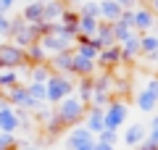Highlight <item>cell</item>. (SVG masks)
<instances>
[{"label":"cell","instance_id":"1","mask_svg":"<svg viewBox=\"0 0 158 150\" xmlns=\"http://www.w3.org/2000/svg\"><path fill=\"white\" fill-rule=\"evenodd\" d=\"M77 82L71 74H50V79L45 82V103L48 106H58L61 100H66L69 95H74Z\"/></svg>","mask_w":158,"mask_h":150},{"label":"cell","instance_id":"2","mask_svg":"<svg viewBox=\"0 0 158 150\" xmlns=\"http://www.w3.org/2000/svg\"><path fill=\"white\" fill-rule=\"evenodd\" d=\"M53 113H56L58 119H61V124L66 129H71V127H77L82 119H85V113H87V106L82 103V100L77 98V95H69L66 100H61L56 108H53Z\"/></svg>","mask_w":158,"mask_h":150},{"label":"cell","instance_id":"3","mask_svg":"<svg viewBox=\"0 0 158 150\" xmlns=\"http://www.w3.org/2000/svg\"><path fill=\"white\" fill-rule=\"evenodd\" d=\"M3 95H6V103H8V106L19 108V111H29V113H34L40 106H45V103H37V100H32V95H29L27 84H16V87H11L8 92H3Z\"/></svg>","mask_w":158,"mask_h":150},{"label":"cell","instance_id":"4","mask_svg":"<svg viewBox=\"0 0 158 150\" xmlns=\"http://www.w3.org/2000/svg\"><path fill=\"white\" fill-rule=\"evenodd\" d=\"M0 66L3 69H27V50L13 42H0Z\"/></svg>","mask_w":158,"mask_h":150},{"label":"cell","instance_id":"5","mask_svg":"<svg viewBox=\"0 0 158 150\" xmlns=\"http://www.w3.org/2000/svg\"><path fill=\"white\" fill-rule=\"evenodd\" d=\"M127 116H129V106H127L124 100L113 98L111 103H108V108H106V129L118 132V127H124Z\"/></svg>","mask_w":158,"mask_h":150},{"label":"cell","instance_id":"6","mask_svg":"<svg viewBox=\"0 0 158 150\" xmlns=\"http://www.w3.org/2000/svg\"><path fill=\"white\" fill-rule=\"evenodd\" d=\"M74 45H77V40L61 37V34H53V32H48V34H42V37H40V48L48 53V58L56 56V53H61V50H71Z\"/></svg>","mask_w":158,"mask_h":150},{"label":"cell","instance_id":"7","mask_svg":"<svg viewBox=\"0 0 158 150\" xmlns=\"http://www.w3.org/2000/svg\"><path fill=\"white\" fill-rule=\"evenodd\" d=\"M132 27H135L137 34L158 32V16H153V11L148 6H137L135 8V19H132Z\"/></svg>","mask_w":158,"mask_h":150},{"label":"cell","instance_id":"8","mask_svg":"<svg viewBox=\"0 0 158 150\" xmlns=\"http://www.w3.org/2000/svg\"><path fill=\"white\" fill-rule=\"evenodd\" d=\"M95 66L100 71H118L121 66V48L118 45H111V48H103L95 58Z\"/></svg>","mask_w":158,"mask_h":150},{"label":"cell","instance_id":"9","mask_svg":"<svg viewBox=\"0 0 158 150\" xmlns=\"http://www.w3.org/2000/svg\"><path fill=\"white\" fill-rule=\"evenodd\" d=\"M40 37H42V24H27V27H24L21 32H16V34L11 37V42L27 50L29 45L40 42Z\"/></svg>","mask_w":158,"mask_h":150},{"label":"cell","instance_id":"10","mask_svg":"<svg viewBox=\"0 0 158 150\" xmlns=\"http://www.w3.org/2000/svg\"><path fill=\"white\" fill-rule=\"evenodd\" d=\"M87 142H95V134H92L85 124L71 127V132L66 134V150H77V148H82V145H87Z\"/></svg>","mask_w":158,"mask_h":150},{"label":"cell","instance_id":"11","mask_svg":"<svg viewBox=\"0 0 158 150\" xmlns=\"http://www.w3.org/2000/svg\"><path fill=\"white\" fill-rule=\"evenodd\" d=\"M21 129V119H19V108L13 106H6L0 111V132L6 134H16Z\"/></svg>","mask_w":158,"mask_h":150},{"label":"cell","instance_id":"12","mask_svg":"<svg viewBox=\"0 0 158 150\" xmlns=\"http://www.w3.org/2000/svg\"><path fill=\"white\" fill-rule=\"evenodd\" d=\"M71 77H77V79H85V77H95L98 74V66H95V61H90V58H82V56H77L74 53V61H71Z\"/></svg>","mask_w":158,"mask_h":150},{"label":"cell","instance_id":"13","mask_svg":"<svg viewBox=\"0 0 158 150\" xmlns=\"http://www.w3.org/2000/svg\"><path fill=\"white\" fill-rule=\"evenodd\" d=\"M71 61H74V48L50 56L48 58V66H50V71H56V74H69L71 71Z\"/></svg>","mask_w":158,"mask_h":150},{"label":"cell","instance_id":"14","mask_svg":"<svg viewBox=\"0 0 158 150\" xmlns=\"http://www.w3.org/2000/svg\"><path fill=\"white\" fill-rule=\"evenodd\" d=\"M85 127L90 129L92 134H100L103 129H106V111L103 108H92V106H87V113H85Z\"/></svg>","mask_w":158,"mask_h":150},{"label":"cell","instance_id":"15","mask_svg":"<svg viewBox=\"0 0 158 150\" xmlns=\"http://www.w3.org/2000/svg\"><path fill=\"white\" fill-rule=\"evenodd\" d=\"M66 8H69L66 0H50V3H45V8H42V24H58L61 16L66 13Z\"/></svg>","mask_w":158,"mask_h":150},{"label":"cell","instance_id":"16","mask_svg":"<svg viewBox=\"0 0 158 150\" xmlns=\"http://www.w3.org/2000/svg\"><path fill=\"white\" fill-rule=\"evenodd\" d=\"M42 8H45V3H42V0H29L27 6L21 8V13H19V16H21L27 24H42Z\"/></svg>","mask_w":158,"mask_h":150},{"label":"cell","instance_id":"17","mask_svg":"<svg viewBox=\"0 0 158 150\" xmlns=\"http://www.w3.org/2000/svg\"><path fill=\"white\" fill-rule=\"evenodd\" d=\"M74 53H77V56H82V58H90V61H95L98 53H100V48L95 45V40H92V37H77Z\"/></svg>","mask_w":158,"mask_h":150},{"label":"cell","instance_id":"18","mask_svg":"<svg viewBox=\"0 0 158 150\" xmlns=\"http://www.w3.org/2000/svg\"><path fill=\"white\" fill-rule=\"evenodd\" d=\"M124 8L118 6L116 0H100V21L103 24H116Z\"/></svg>","mask_w":158,"mask_h":150},{"label":"cell","instance_id":"19","mask_svg":"<svg viewBox=\"0 0 158 150\" xmlns=\"http://www.w3.org/2000/svg\"><path fill=\"white\" fill-rule=\"evenodd\" d=\"M121 48V63H132L140 58V34H135V37H129L127 42L118 45Z\"/></svg>","mask_w":158,"mask_h":150},{"label":"cell","instance_id":"20","mask_svg":"<svg viewBox=\"0 0 158 150\" xmlns=\"http://www.w3.org/2000/svg\"><path fill=\"white\" fill-rule=\"evenodd\" d=\"M145 137H148V129L142 127V124H129L121 140H124V145H127V148H137V145H140Z\"/></svg>","mask_w":158,"mask_h":150},{"label":"cell","instance_id":"21","mask_svg":"<svg viewBox=\"0 0 158 150\" xmlns=\"http://www.w3.org/2000/svg\"><path fill=\"white\" fill-rule=\"evenodd\" d=\"M77 98L85 103V106H90V100H92V95H95V79L92 77H85V79H77Z\"/></svg>","mask_w":158,"mask_h":150},{"label":"cell","instance_id":"22","mask_svg":"<svg viewBox=\"0 0 158 150\" xmlns=\"http://www.w3.org/2000/svg\"><path fill=\"white\" fill-rule=\"evenodd\" d=\"M16 84H21V69H3L0 71V95Z\"/></svg>","mask_w":158,"mask_h":150},{"label":"cell","instance_id":"23","mask_svg":"<svg viewBox=\"0 0 158 150\" xmlns=\"http://www.w3.org/2000/svg\"><path fill=\"white\" fill-rule=\"evenodd\" d=\"M92 40H95V45H98V48H111V45H116V37H113V27H111V24H103L100 21V27H98V32H95V37H92Z\"/></svg>","mask_w":158,"mask_h":150},{"label":"cell","instance_id":"24","mask_svg":"<svg viewBox=\"0 0 158 150\" xmlns=\"http://www.w3.org/2000/svg\"><path fill=\"white\" fill-rule=\"evenodd\" d=\"M135 106L140 108L142 113H156V108H158V100L153 98L148 90H140V92L135 95Z\"/></svg>","mask_w":158,"mask_h":150},{"label":"cell","instance_id":"25","mask_svg":"<svg viewBox=\"0 0 158 150\" xmlns=\"http://www.w3.org/2000/svg\"><path fill=\"white\" fill-rule=\"evenodd\" d=\"M158 50V32H145L140 34V58H148L150 53Z\"/></svg>","mask_w":158,"mask_h":150},{"label":"cell","instance_id":"26","mask_svg":"<svg viewBox=\"0 0 158 150\" xmlns=\"http://www.w3.org/2000/svg\"><path fill=\"white\" fill-rule=\"evenodd\" d=\"M113 27V37H116V45H121V42H127V40L129 37H135V27H132V24H127V21H121V19H118L116 24H111Z\"/></svg>","mask_w":158,"mask_h":150},{"label":"cell","instance_id":"27","mask_svg":"<svg viewBox=\"0 0 158 150\" xmlns=\"http://www.w3.org/2000/svg\"><path fill=\"white\" fill-rule=\"evenodd\" d=\"M40 63H48V53L40 48V42H34L27 48V66H40Z\"/></svg>","mask_w":158,"mask_h":150},{"label":"cell","instance_id":"28","mask_svg":"<svg viewBox=\"0 0 158 150\" xmlns=\"http://www.w3.org/2000/svg\"><path fill=\"white\" fill-rule=\"evenodd\" d=\"M77 13H79V16L98 19V21H100V0H85V3H79Z\"/></svg>","mask_w":158,"mask_h":150},{"label":"cell","instance_id":"29","mask_svg":"<svg viewBox=\"0 0 158 150\" xmlns=\"http://www.w3.org/2000/svg\"><path fill=\"white\" fill-rule=\"evenodd\" d=\"M98 27H100V21H98V19H87V16H79L77 32H79V37H95Z\"/></svg>","mask_w":158,"mask_h":150},{"label":"cell","instance_id":"30","mask_svg":"<svg viewBox=\"0 0 158 150\" xmlns=\"http://www.w3.org/2000/svg\"><path fill=\"white\" fill-rule=\"evenodd\" d=\"M50 66L48 63H40V66H29V82H37V84H45L50 79Z\"/></svg>","mask_w":158,"mask_h":150},{"label":"cell","instance_id":"31","mask_svg":"<svg viewBox=\"0 0 158 150\" xmlns=\"http://www.w3.org/2000/svg\"><path fill=\"white\" fill-rule=\"evenodd\" d=\"M27 90H29V95H32V100H37V103H45V84L27 82Z\"/></svg>","mask_w":158,"mask_h":150},{"label":"cell","instance_id":"32","mask_svg":"<svg viewBox=\"0 0 158 150\" xmlns=\"http://www.w3.org/2000/svg\"><path fill=\"white\" fill-rule=\"evenodd\" d=\"M111 100H113V98H111L108 92H95V95H92V100H90V106H92V108H103V111H106Z\"/></svg>","mask_w":158,"mask_h":150},{"label":"cell","instance_id":"33","mask_svg":"<svg viewBox=\"0 0 158 150\" xmlns=\"http://www.w3.org/2000/svg\"><path fill=\"white\" fill-rule=\"evenodd\" d=\"M16 148H19L16 134H6V132H0V150H16Z\"/></svg>","mask_w":158,"mask_h":150},{"label":"cell","instance_id":"34","mask_svg":"<svg viewBox=\"0 0 158 150\" xmlns=\"http://www.w3.org/2000/svg\"><path fill=\"white\" fill-rule=\"evenodd\" d=\"M98 142H106V145H116V142H118V132H113V129H103V132L98 134Z\"/></svg>","mask_w":158,"mask_h":150},{"label":"cell","instance_id":"35","mask_svg":"<svg viewBox=\"0 0 158 150\" xmlns=\"http://www.w3.org/2000/svg\"><path fill=\"white\" fill-rule=\"evenodd\" d=\"M0 37H11V16L0 13Z\"/></svg>","mask_w":158,"mask_h":150},{"label":"cell","instance_id":"36","mask_svg":"<svg viewBox=\"0 0 158 150\" xmlns=\"http://www.w3.org/2000/svg\"><path fill=\"white\" fill-rule=\"evenodd\" d=\"M24 27H27V21H24L21 16H13V19H11V37H13L16 32H21Z\"/></svg>","mask_w":158,"mask_h":150},{"label":"cell","instance_id":"37","mask_svg":"<svg viewBox=\"0 0 158 150\" xmlns=\"http://www.w3.org/2000/svg\"><path fill=\"white\" fill-rule=\"evenodd\" d=\"M145 90H148V92H150L153 98L158 100V77H150V79H148V84H145Z\"/></svg>","mask_w":158,"mask_h":150},{"label":"cell","instance_id":"38","mask_svg":"<svg viewBox=\"0 0 158 150\" xmlns=\"http://www.w3.org/2000/svg\"><path fill=\"white\" fill-rule=\"evenodd\" d=\"M16 8V0H0V13H11Z\"/></svg>","mask_w":158,"mask_h":150},{"label":"cell","instance_id":"39","mask_svg":"<svg viewBox=\"0 0 158 150\" xmlns=\"http://www.w3.org/2000/svg\"><path fill=\"white\" fill-rule=\"evenodd\" d=\"M137 150H158V145H156V142H150V140L145 137L140 145H137Z\"/></svg>","mask_w":158,"mask_h":150},{"label":"cell","instance_id":"40","mask_svg":"<svg viewBox=\"0 0 158 150\" xmlns=\"http://www.w3.org/2000/svg\"><path fill=\"white\" fill-rule=\"evenodd\" d=\"M116 3L121 8H137V6H140V0H116Z\"/></svg>","mask_w":158,"mask_h":150},{"label":"cell","instance_id":"41","mask_svg":"<svg viewBox=\"0 0 158 150\" xmlns=\"http://www.w3.org/2000/svg\"><path fill=\"white\" fill-rule=\"evenodd\" d=\"M142 61H145V63H150V66H158V50H156V53H150L148 58H142Z\"/></svg>","mask_w":158,"mask_h":150},{"label":"cell","instance_id":"42","mask_svg":"<svg viewBox=\"0 0 158 150\" xmlns=\"http://www.w3.org/2000/svg\"><path fill=\"white\" fill-rule=\"evenodd\" d=\"M16 150H40V148H37L34 142H19V148H16Z\"/></svg>","mask_w":158,"mask_h":150},{"label":"cell","instance_id":"43","mask_svg":"<svg viewBox=\"0 0 158 150\" xmlns=\"http://www.w3.org/2000/svg\"><path fill=\"white\" fill-rule=\"evenodd\" d=\"M95 150H116V145H106V142H98L95 140Z\"/></svg>","mask_w":158,"mask_h":150},{"label":"cell","instance_id":"44","mask_svg":"<svg viewBox=\"0 0 158 150\" xmlns=\"http://www.w3.org/2000/svg\"><path fill=\"white\" fill-rule=\"evenodd\" d=\"M145 6H148V8L153 11V16H158V0H148Z\"/></svg>","mask_w":158,"mask_h":150},{"label":"cell","instance_id":"45","mask_svg":"<svg viewBox=\"0 0 158 150\" xmlns=\"http://www.w3.org/2000/svg\"><path fill=\"white\" fill-rule=\"evenodd\" d=\"M148 129H156V132H158V113H153V119H150V127H148Z\"/></svg>","mask_w":158,"mask_h":150},{"label":"cell","instance_id":"46","mask_svg":"<svg viewBox=\"0 0 158 150\" xmlns=\"http://www.w3.org/2000/svg\"><path fill=\"white\" fill-rule=\"evenodd\" d=\"M77 150H95V142H87V145H82V148H77Z\"/></svg>","mask_w":158,"mask_h":150},{"label":"cell","instance_id":"47","mask_svg":"<svg viewBox=\"0 0 158 150\" xmlns=\"http://www.w3.org/2000/svg\"><path fill=\"white\" fill-rule=\"evenodd\" d=\"M6 106H8V103H6V95H0V111H3Z\"/></svg>","mask_w":158,"mask_h":150},{"label":"cell","instance_id":"48","mask_svg":"<svg viewBox=\"0 0 158 150\" xmlns=\"http://www.w3.org/2000/svg\"><path fill=\"white\" fill-rule=\"evenodd\" d=\"M42 3H50V0H42Z\"/></svg>","mask_w":158,"mask_h":150},{"label":"cell","instance_id":"49","mask_svg":"<svg viewBox=\"0 0 158 150\" xmlns=\"http://www.w3.org/2000/svg\"><path fill=\"white\" fill-rule=\"evenodd\" d=\"M145 3H148V0H145Z\"/></svg>","mask_w":158,"mask_h":150}]
</instances>
